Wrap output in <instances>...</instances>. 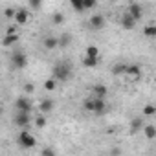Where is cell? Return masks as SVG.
<instances>
[{
	"mask_svg": "<svg viewBox=\"0 0 156 156\" xmlns=\"http://www.w3.org/2000/svg\"><path fill=\"white\" fill-rule=\"evenodd\" d=\"M51 77L57 81V83H62V81H68L72 77V64L70 62H57L53 68H51Z\"/></svg>",
	"mask_w": 156,
	"mask_h": 156,
	"instance_id": "obj_1",
	"label": "cell"
},
{
	"mask_svg": "<svg viewBox=\"0 0 156 156\" xmlns=\"http://www.w3.org/2000/svg\"><path fill=\"white\" fill-rule=\"evenodd\" d=\"M9 64H11L13 70H22V68L28 66V55H26L22 50H17V51L11 53V57H9Z\"/></svg>",
	"mask_w": 156,
	"mask_h": 156,
	"instance_id": "obj_2",
	"label": "cell"
},
{
	"mask_svg": "<svg viewBox=\"0 0 156 156\" xmlns=\"http://www.w3.org/2000/svg\"><path fill=\"white\" fill-rule=\"evenodd\" d=\"M17 143H19L20 147H24V149H33V147L37 145V140H35V136L24 127V129L20 130L19 138H17Z\"/></svg>",
	"mask_w": 156,
	"mask_h": 156,
	"instance_id": "obj_3",
	"label": "cell"
},
{
	"mask_svg": "<svg viewBox=\"0 0 156 156\" xmlns=\"http://www.w3.org/2000/svg\"><path fill=\"white\" fill-rule=\"evenodd\" d=\"M30 121H31L30 112H19V110H17V114H15V118H13V123H15L17 127L24 129V127H28V125H30Z\"/></svg>",
	"mask_w": 156,
	"mask_h": 156,
	"instance_id": "obj_4",
	"label": "cell"
},
{
	"mask_svg": "<svg viewBox=\"0 0 156 156\" xmlns=\"http://www.w3.org/2000/svg\"><path fill=\"white\" fill-rule=\"evenodd\" d=\"M15 110H19V112H31L30 98H26V96L17 98V99H15Z\"/></svg>",
	"mask_w": 156,
	"mask_h": 156,
	"instance_id": "obj_5",
	"label": "cell"
},
{
	"mask_svg": "<svg viewBox=\"0 0 156 156\" xmlns=\"http://www.w3.org/2000/svg\"><path fill=\"white\" fill-rule=\"evenodd\" d=\"M125 75L132 81H140L141 79V68L138 64H127V70H125Z\"/></svg>",
	"mask_w": 156,
	"mask_h": 156,
	"instance_id": "obj_6",
	"label": "cell"
},
{
	"mask_svg": "<svg viewBox=\"0 0 156 156\" xmlns=\"http://www.w3.org/2000/svg\"><path fill=\"white\" fill-rule=\"evenodd\" d=\"M15 24L17 26H24V24H28V20H30V9H24V8H19L17 9V13H15Z\"/></svg>",
	"mask_w": 156,
	"mask_h": 156,
	"instance_id": "obj_7",
	"label": "cell"
},
{
	"mask_svg": "<svg viewBox=\"0 0 156 156\" xmlns=\"http://www.w3.org/2000/svg\"><path fill=\"white\" fill-rule=\"evenodd\" d=\"M88 24H90V28H92V30H103V28H105V24H107V20H105V17H103V15L96 13V15H92V17H90Z\"/></svg>",
	"mask_w": 156,
	"mask_h": 156,
	"instance_id": "obj_8",
	"label": "cell"
},
{
	"mask_svg": "<svg viewBox=\"0 0 156 156\" xmlns=\"http://www.w3.org/2000/svg\"><path fill=\"white\" fill-rule=\"evenodd\" d=\"M53 108H55V101H53V98H44V99L39 103V112H41V114L53 112Z\"/></svg>",
	"mask_w": 156,
	"mask_h": 156,
	"instance_id": "obj_9",
	"label": "cell"
},
{
	"mask_svg": "<svg viewBox=\"0 0 156 156\" xmlns=\"http://www.w3.org/2000/svg\"><path fill=\"white\" fill-rule=\"evenodd\" d=\"M96 116H103L107 112V103H105V98H94V110H92Z\"/></svg>",
	"mask_w": 156,
	"mask_h": 156,
	"instance_id": "obj_10",
	"label": "cell"
},
{
	"mask_svg": "<svg viewBox=\"0 0 156 156\" xmlns=\"http://www.w3.org/2000/svg\"><path fill=\"white\" fill-rule=\"evenodd\" d=\"M127 13L138 22V20H141V17H143V9H141V6L140 4H130L129 8H127Z\"/></svg>",
	"mask_w": 156,
	"mask_h": 156,
	"instance_id": "obj_11",
	"label": "cell"
},
{
	"mask_svg": "<svg viewBox=\"0 0 156 156\" xmlns=\"http://www.w3.org/2000/svg\"><path fill=\"white\" fill-rule=\"evenodd\" d=\"M42 46L46 50H55V48H59V39L53 37V35H48V37L42 39Z\"/></svg>",
	"mask_w": 156,
	"mask_h": 156,
	"instance_id": "obj_12",
	"label": "cell"
},
{
	"mask_svg": "<svg viewBox=\"0 0 156 156\" xmlns=\"http://www.w3.org/2000/svg\"><path fill=\"white\" fill-rule=\"evenodd\" d=\"M19 39H20L19 33H6V37L2 39V46H4V48H9V46H13L15 42H19Z\"/></svg>",
	"mask_w": 156,
	"mask_h": 156,
	"instance_id": "obj_13",
	"label": "cell"
},
{
	"mask_svg": "<svg viewBox=\"0 0 156 156\" xmlns=\"http://www.w3.org/2000/svg\"><path fill=\"white\" fill-rule=\"evenodd\" d=\"M121 28H123V30H134V28H136V20H134L129 13H125V15L121 17Z\"/></svg>",
	"mask_w": 156,
	"mask_h": 156,
	"instance_id": "obj_14",
	"label": "cell"
},
{
	"mask_svg": "<svg viewBox=\"0 0 156 156\" xmlns=\"http://www.w3.org/2000/svg\"><path fill=\"white\" fill-rule=\"evenodd\" d=\"M107 87L105 85H101V83H98V85H94L92 87V98H107Z\"/></svg>",
	"mask_w": 156,
	"mask_h": 156,
	"instance_id": "obj_15",
	"label": "cell"
},
{
	"mask_svg": "<svg viewBox=\"0 0 156 156\" xmlns=\"http://www.w3.org/2000/svg\"><path fill=\"white\" fill-rule=\"evenodd\" d=\"M143 125H145V121H143V116H138V118H134V119L130 121V132H132V134L140 132V130L143 129Z\"/></svg>",
	"mask_w": 156,
	"mask_h": 156,
	"instance_id": "obj_16",
	"label": "cell"
},
{
	"mask_svg": "<svg viewBox=\"0 0 156 156\" xmlns=\"http://www.w3.org/2000/svg\"><path fill=\"white\" fill-rule=\"evenodd\" d=\"M141 130L145 132V138H147V140H154V138H156V125L147 123V125H143Z\"/></svg>",
	"mask_w": 156,
	"mask_h": 156,
	"instance_id": "obj_17",
	"label": "cell"
},
{
	"mask_svg": "<svg viewBox=\"0 0 156 156\" xmlns=\"http://www.w3.org/2000/svg\"><path fill=\"white\" fill-rule=\"evenodd\" d=\"M98 64H99V57H88V55L83 57V66L85 68H96Z\"/></svg>",
	"mask_w": 156,
	"mask_h": 156,
	"instance_id": "obj_18",
	"label": "cell"
},
{
	"mask_svg": "<svg viewBox=\"0 0 156 156\" xmlns=\"http://www.w3.org/2000/svg\"><path fill=\"white\" fill-rule=\"evenodd\" d=\"M156 114V107L152 105V103H149V105H145L143 108H141V116L143 118H152Z\"/></svg>",
	"mask_w": 156,
	"mask_h": 156,
	"instance_id": "obj_19",
	"label": "cell"
},
{
	"mask_svg": "<svg viewBox=\"0 0 156 156\" xmlns=\"http://www.w3.org/2000/svg\"><path fill=\"white\" fill-rule=\"evenodd\" d=\"M143 35H145L147 39H154V37H156V26H154V24H147V26L143 28Z\"/></svg>",
	"mask_w": 156,
	"mask_h": 156,
	"instance_id": "obj_20",
	"label": "cell"
},
{
	"mask_svg": "<svg viewBox=\"0 0 156 156\" xmlns=\"http://www.w3.org/2000/svg\"><path fill=\"white\" fill-rule=\"evenodd\" d=\"M57 39H59V46H61V48H66V46L72 44V35H70V33H62V35L57 37Z\"/></svg>",
	"mask_w": 156,
	"mask_h": 156,
	"instance_id": "obj_21",
	"label": "cell"
},
{
	"mask_svg": "<svg viewBox=\"0 0 156 156\" xmlns=\"http://www.w3.org/2000/svg\"><path fill=\"white\" fill-rule=\"evenodd\" d=\"M57 85H59V83H57V81L53 79V77H48V79L44 81V88H46L48 92H51V90H55V88H57Z\"/></svg>",
	"mask_w": 156,
	"mask_h": 156,
	"instance_id": "obj_22",
	"label": "cell"
},
{
	"mask_svg": "<svg viewBox=\"0 0 156 156\" xmlns=\"http://www.w3.org/2000/svg\"><path fill=\"white\" fill-rule=\"evenodd\" d=\"M51 24H55V26H61V24H64V15L62 13H53L51 15Z\"/></svg>",
	"mask_w": 156,
	"mask_h": 156,
	"instance_id": "obj_23",
	"label": "cell"
},
{
	"mask_svg": "<svg viewBox=\"0 0 156 156\" xmlns=\"http://www.w3.org/2000/svg\"><path fill=\"white\" fill-rule=\"evenodd\" d=\"M125 70H127V64L119 62V64H116L112 68V75H125Z\"/></svg>",
	"mask_w": 156,
	"mask_h": 156,
	"instance_id": "obj_24",
	"label": "cell"
},
{
	"mask_svg": "<svg viewBox=\"0 0 156 156\" xmlns=\"http://www.w3.org/2000/svg\"><path fill=\"white\" fill-rule=\"evenodd\" d=\"M85 55H88V57H99V48L98 46H88L85 50Z\"/></svg>",
	"mask_w": 156,
	"mask_h": 156,
	"instance_id": "obj_25",
	"label": "cell"
},
{
	"mask_svg": "<svg viewBox=\"0 0 156 156\" xmlns=\"http://www.w3.org/2000/svg\"><path fill=\"white\" fill-rule=\"evenodd\" d=\"M15 13H17V8H6V9H4V17L9 19V20L15 19Z\"/></svg>",
	"mask_w": 156,
	"mask_h": 156,
	"instance_id": "obj_26",
	"label": "cell"
},
{
	"mask_svg": "<svg viewBox=\"0 0 156 156\" xmlns=\"http://www.w3.org/2000/svg\"><path fill=\"white\" fill-rule=\"evenodd\" d=\"M83 108H85L87 112H92V110H94V98H88V99H85V103H83Z\"/></svg>",
	"mask_w": 156,
	"mask_h": 156,
	"instance_id": "obj_27",
	"label": "cell"
},
{
	"mask_svg": "<svg viewBox=\"0 0 156 156\" xmlns=\"http://www.w3.org/2000/svg\"><path fill=\"white\" fill-rule=\"evenodd\" d=\"M35 125H37L39 129H44V127H46V118H44V114L39 112V116H37V119H35Z\"/></svg>",
	"mask_w": 156,
	"mask_h": 156,
	"instance_id": "obj_28",
	"label": "cell"
},
{
	"mask_svg": "<svg viewBox=\"0 0 156 156\" xmlns=\"http://www.w3.org/2000/svg\"><path fill=\"white\" fill-rule=\"evenodd\" d=\"M96 4H98V0H83V11H87V9H92Z\"/></svg>",
	"mask_w": 156,
	"mask_h": 156,
	"instance_id": "obj_29",
	"label": "cell"
},
{
	"mask_svg": "<svg viewBox=\"0 0 156 156\" xmlns=\"http://www.w3.org/2000/svg\"><path fill=\"white\" fill-rule=\"evenodd\" d=\"M70 4L75 11H83V0H70Z\"/></svg>",
	"mask_w": 156,
	"mask_h": 156,
	"instance_id": "obj_30",
	"label": "cell"
},
{
	"mask_svg": "<svg viewBox=\"0 0 156 156\" xmlns=\"http://www.w3.org/2000/svg\"><path fill=\"white\" fill-rule=\"evenodd\" d=\"M42 6V0H30V8L31 9H41Z\"/></svg>",
	"mask_w": 156,
	"mask_h": 156,
	"instance_id": "obj_31",
	"label": "cell"
},
{
	"mask_svg": "<svg viewBox=\"0 0 156 156\" xmlns=\"http://www.w3.org/2000/svg\"><path fill=\"white\" fill-rule=\"evenodd\" d=\"M53 154H55V149H51V147H46L41 151V156H53Z\"/></svg>",
	"mask_w": 156,
	"mask_h": 156,
	"instance_id": "obj_32",
	"label": "cell"
},
{
	"mask_svg": "<svg viewBox=\"0 0 156 156\" xmlns=\"http://www.w3.org/2000/svg\"><path fill=\"white\" fill-rule=\"evenodd\" d=\"M33 90H35L33 83H26L24 85V94H33Z\"/></svg>",
	"mask_w": 156,
	"mask_h": 156,
	"instance_id": "obj_33",
	"label": "cell"
},
{
	"mask_svg": "<svg viewBox=\"0 0 156 156\" xmlns=\"http://www.w3.org/2000/svg\"><path fill=\"white\" fill-rule=\"evenodd\" d=\"M6 33H17V24H11L6 28Z\"/></svg>",
	"mask_w": 156,
	"mask_h": 156,
	"instance_id": "obj_34",
	"label": "cell"
},
{
	"mask_svg": "<svg viewBox=\"0 0 156 156\" xmlns=\"http://www.w3.org/2000/svg\"><path fill=\"white\" fill-rule=\"evenodd\" d=\"M2 114H4V108H2V107H0V116H2Z\"/></svg>",
	"mask_w": 156,
	"mask_h": 156,
	"instance_id": "obj_35",
	"label": "cell"
},
{
	"mask_svg": "<svg viewBox=\"0 0 156 156\" xmlns=\"http://www.w3.org/2000/svg\"><path fill=\"white\" fill-rule=\"evenodd\" d=\"M119 2H125V0H119Z\"/></svg>",
	"mask_w": 156,
	"mask_h": 156,
	"instance_id": "obj_36",
	"label": "cell"
}]
</instances>
